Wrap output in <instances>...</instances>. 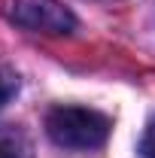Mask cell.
Wrapping results in <instances>:
<instances>
[{
	"label": "cell",
	"instance_id": "obj_4",
	"mask_svg": "<svg viewBox=\"0 0 155 158\" xmlns=\"http://www.w3.org/2000/svg\"><path fill=\"white\" fill-rule=\"evenodd\" d=\"M0 158H19V155H15V149H12V146L0 143Z\"/></svg>",
	"mask_w": 155,
	"mask_h": 158
},
{
	"label": "cell",
	"instance_id": "obj_2",
	"mask_svg": "<svg viewBox=\"0 0 155 158\" xmlns=\"http://www.w3.org/2000/svg\"><path fill=\"white\" fill-rule=\"evenodd\" d=\"M12 19L31 31H46V34H70L76 27L73 12L64 9L58 0H19Z\"/></svg>",
	"mask_w": 155,
	"mask_h": 158
},
{
	"label": "cell",
	"instance_id": "obj_5",
	"mask_svg": "<svg viewBox=\"0 0 155 158\" xmlns=\"http://www.w3.org/2000/svg\"><path fill=\"white\" fill-rule=\"evenodd\" d=\"M3 100H6V85H3V79H0V106H3Z\"/></svg>",
	"mask_w": 155,
	"mask_h": 158
},
{
	"label": "cell",
	"instance_id": "obj_3",
	"mask_svg": "<svg viewBox=\"0 0 155 158\" xmlns=\"http://www.w3.org/2000/svg\"><path fill=\"white\" fill-rule=\"evenodd\" d=\"M140 152H143V158H155V116L149 118V125H146V131H143Z\"/></svg>",
	"mask_w": 155,
	"mask_h": 158
},
{
	"label": "cell",
	"instance_id": "obj_1",
	"mask_svg": "<svg viewBox=\"0 0 155 158\" xmlns=\"http://www.w3.org/2000/svg\"><path fill=\"white\" fill-rule=\"evenodd\" d=\"M110 118L88 106H55L46 116V131L64 149H100L110 137Z\"/></svg>",
	"mask_w": 155,
	"mask_h": 158
}]
</instances>
